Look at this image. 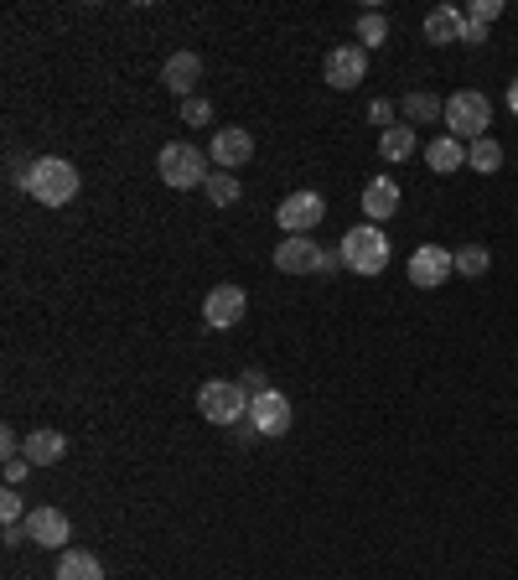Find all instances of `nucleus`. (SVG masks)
<instances>
[{
  "label": "nucleus",
  "mask_w": 518,
  "mask_h": 580,
  "mask_svg": "<svg viewBox=\"0 0 518 580\" xmlns=\"http://www.w3.org/2000/svg\"><path fill=\"white\" fill-rule=\"evenodd\" d=\"M16 182H22L42 208H67V202L78 197V166L63 161V156H42V161H32V172H22Z\"/></svg>",
  "instance_id": "1"
},
{
  "label": "nucleus",
  "mask_w": 518,
  "mask_h": 580,
  "mask_svg": "<svg viewBox=\"0 0 518 580\" xmlns=\"http://www.w3.org/2000/svg\"><path fill=\"white\" fill-rule=\"evenodd\" d=\"M337 255H343V270H353V275H384L388 270V238L379 223H358V229L343 234Z\"/></svg>",
  "instance_id": "2"
},
{
  "label": "nucleus",
  "mask_w": 518,
  "mask_h": 580,
  "mask_svg": "<svg viewBox=\"0 0 518 580\" xmlns=\"http://www.w3.org/2000/svg\"><path fill=\"white\" fill-rule=\"evenodd\" d=\"M249 405H255V394L238 384V379H208V384L197 388V409H202V420H213V425L249 420Z\"/></svg>",
  "instance_id": "3"
},
{
  "label": "nucleus",
  "mask_w": 518,
  "mask_h": 580,
  "mask_svg": "<svg viewBox=\"0 0 518 580\" xmlns=\"http://www.w3.org/2000/svg\"><path fill=\"white\" fill-rule=\"evenodd\" d=\"M156 172H161V182L166 187H176V193H193V187H208V156L197 151V146H187V140H172V146H161V156H156Z\"/></svg>",
  "instance_id": "4"
},
{
  "label": "nucleus",
  "mask_w": 518,
  "mask_h": 580,
  "mask_svg": "<svg viewBox=\"0 0 518 580\" xmlns=\"http://www.w3.org/2000/svg\"><path fill=\"white\" fill-rule=\"evenodd\" d=\"M488 125H493V104H488V94H477V88H461V94H452L446 99V129H452L456 140H482L488 135Z\"/></svg>",
  "instance_id": "5"
},
{
  "label": "nucleus",
  "mask_w": 518,
  "mask_h": 580,
  "mask_svg": "<svg viewBox=\"0 0 518 580\" xmlns=\"http://www.w3.org/2000/svg\"><path fill=\"white\" fill-rule=\"evenodd\" d=\"M405 275H410L415 291H435V285H446V275H456V249H441V244H420L405 264Z\"/></svg>",
  "instance_id": "6"
},
{
  "label": "nucleus",
  "mask_w": 518,
  "mask_h": 580,
  "mask_svg": "<svg viewBox=\"0 0 518 580\" xmlns=\"http://www.w3.org/2000/svg\"><path fill=\"white\" fill-rule=\"evenodd\" d=\"M275 218H281L285 238H291V234H311V229L326 218V202H322V193H291L281 208H275Z\"/></svg>",
  "instance_id": "7"
},
{
  "label": "nucleus",
  "mask_w": 518,
  "mask_h": 580,
  "mask_svg": "<svg viewBox=\"0 0 518 580\" xmlns=\"http://www.w3.org/2000/svg\"><path fill=\"white\" fill-rule=\"evenodd\" d=\"M26 539L42 544V550H67L73 523H67L63 508H32V514H26Z\"/></svg>",
  "instance_id": "8"
},
{
  "label": "nucleus",
  "mask_w": 518,
  "mask_h": 580,
  "mask_svg": "<svg viewBox=\"0 0 518 580\" xmlns=\"http://www.w3.org/2000/svg\"><path fill=\"white\" fill-rule=\"evenodd\" d=\"M322 73H326V84L332 88H358L368 78V52L363 47H332Z\"/></svg>",
  "instance_id": "9"
},
{
  "label": "nucleus",
  "mask_w": 518,
  "mask_h": 580,
  "mask_svg": "<svg viewBox=\"0 0 518 580\" xmlns=\"http://www.w3.org/2000/svg\"><path fill=\"white\" fill-rule=\"evenodd\" d=\"M249 420H255L259 435H285L291 430V399H285L281 388H264V394H255V405H249Z\"/></svg>",
  "instance_id": "10"
},
{
  "label": "nucleus",
  "mask_w": 518,
  "mask_h": 580,
  "mask_svg": "<svg viewBox=\"0 0 518 580\" xmlns=\"http://www.w3.org/2000/svg\"><path fill=\"white\" fill-rule=\"evenodd\" d=\"M244 306H249V296H244L238 285H213V291H208V301H202V322L213 326V332H223V326H238Z\"/></svg>",
  "instance_id": "11"
},
{
  "label": "nucleus",
  "mask_w": 518,
  "mask_h": 580,
  "mask_svg": "<svg viewBox=\"0 0 518 580\" xmlns=\"http://www.w3.org/2000/svg\"><path fill=\"white\" fill-rule=\"evenodd\" d=\"M317 264H322V244H311L306 234L281 238V249H275V270L281 275H317Z\"/></svg>",
  "instance_id": "12"
},
{
  "label": "nucleus",
  "mask_w": 518,
  "mask_h": 580,
  "mask_svg": "<svg viewBox=\"0 0 518 580\" xmlns=\"http://www.w3.org/2000/svg\"><path fill=\"white\" fill-rule=\"evenodd\" d=\"M208 156H213L218 172H234L238 176V166L255 156V135H249V129H238V125L218 129V135H213V151H208Z\"/></svg>",
  "instance_id": "13"
},
{
  "label": "nucleus",
  "mask_w": 518,
  "mask_h": 580,
  "mask_svg": "<svg viewBox=\"0 0 518 580\" xmlns=\"http://www.w3.org/2000/svg\"><path fill=\"white\" fill-rule=\"evenodd\" d=\"M197 78H202V58H197V52H172L166 67H161V84L172 88L176 99H193Z\"/></svg>",
  "instance_id": "14"
},
{
  "label": "nucleus",
  "mask_w": 518,
  "mask_h": 580,
  "mask_svg": "<svg viewBox=\"0 0 518 580\" xmlns=\"http://www.w3.org/2000/svg\"><path fill=\"white\" fill-rule=\"evenodd\" d=\"M399 202H405V197H399V187H394V176H373V182L363 187V218H368V223L394 218V213H399Z\"/></svg>",
  "instance_id": "15"
},
{
  "label": "nucleus",
  "mask_w": 518,
  "mask_h": 580,
  "mask_svg": "<svg viewBox=\"0 0 518 580\" xmlns=\"http://www.w3.org/2000/svg\"><path fill=\"white\" fill-rule=\"evenodd\" d=\"M22 456L32 461V467H58V461L67 456V435L63 430H32Z\"/></svg>",
  "instance_id": "16"
},
{
  "label": "nucleus",
  "mask_w": 518,
  "mask_h": 580,
  "mask_svg": "<svg viewBox=\"0 0 518 580\" xmlns=\"http://www.w3.org/2000/svg\"><path fill=\"white\" fill-rule=\"evenodd\" d=\"M425 161H431V172L435 176H452L467 166V146L456 140V135H435L431 146H425Z\"/></svg>",
  "instance_id": "17"
},
{
  "label": "nucleus",
  "mask_w": 518,
  "mask_h": 580,
  "mask_svg": "<svg viewBox=\"0 0 518 580\" xmlns=\"http://www.w3.org/2000/svg\"><path fill=\"white\" fill-rule=\"evenodd\" d=\"M461 26H467V16H461V11H452V5H435V11H425V42H435V47L461 42Z\"/></svg>",
  "instance_id": "18"
},
{
  "label": "nucleus",
  "mask_w": 518,
  "mask_h": 580,
  "mask_svg": "<svg viewBox=\"0 0 518 580\" xmlns=\"http://www.w3.org/2000/svg\"><path fill=\"white\" fill-rule=\"evenodd\" d=\"M58 580H104V565L88 550H63L58 555Z\"/></svg>",
  "instance_id": "19"
},
{
  "label": "nucleus",
  "mask_w": 518,
  "mask_h": 580,
  "mask_svg": "<svg viewBox=\"0 0 518 580\" xmlns=\"http://www.w3.org/2000/svg\"><path fill=\"white\" fill-rule=\"evenodd\" d=\"M415 146H420V140H415V125H388L384 135H379V156H384V161H410Z\"/></svg>",
  "instance_id": "20"
},
{
  "label": "nucleus",
  "mask_w": 518,
  "mask_h": 580,
  "mask_svg": "<svg viewBox=\"0 0 518 580\" xmlns=\"http://www.w3.org/2000/svg\"><path fill=\"white\" fill-rule=\"evenodd\" d=\"M467 166H472V172H482V176L503 172V146H497L493 135H482V140H472V146H467Z\"/></svg>",
  "instance_id": "21"
},
{
  "label": "nucleus",
  "mask_w": 518,
  "mask_h": 580,
  "mask_svg": "<svg viewBox=\"0 0 518 580\" xmlns=\"http://www.w3.org/2000/svg\"><path fill=\"white\" fill-rule=\"evenodd\" d=\"M488 270H493V249H488V244H461V249H456V275L482 280Z\"/></svg>",
  "instance_id": "22"
},
{
  "label": "nucleus",
  "mask_w": 518,
  "mask_h": 580,
  "mask_svg": "<svg viewBox=\"0 0 518 580\" xmlns=\"http://www.w3.org/2000/svg\"><path fill=\"white\" fill-rule=\"evenodd\" d=\"M405 120L415 125H431V120H446V104L435 94H405Z\"/></svg>",
  "instance_id": "23"
},
{
  "label": "nucleus",
  "mask_w": 518,
  "mask_h": 580,
  "mask_svg": "<svg viewBox=\"0 0 518 580\" xmlns=\"http://www.w3.org/2000/svg\"><path fill=\"white\" fill-rule=\"evenodd\" d=\"M358 42H363V52H373V47H384V42H388L384 11H363V16H358Z\"/></svg>",
  "instance_id": "24"
},
{
  "label": "nucleus",
  "mask_w": 518,
  "mask_h": 580,
  "mask_svg": "<svg viewBox=\"0 0 518 580\" xmlns=\"http://www.w3.org/2000/svg\"><path fill=\"white\" fill-rule=\"evenodd\" d=\"M202 193L213 197V208H234V202H238V176L234 172H213Z\"/></svg>",
  "instance_id": "25"
},
{
  "label": "nucleus",
  "mask_w": 518,
  "mask_h": 580,
  "mask_svg": "<svg viewBox=\"0 0 518 580\" xmlns=\"http://www.w3.org/2000/svg\"><path fill=\"white\" fill-rule=\"evenodd\" d=\"M182 120H187V125H208V120H213V104H208V99H182Z\"/></svg>",
  "instance_id": "26"
},
{
  "label": "nucleus",
  "mask_w": 518,
  "mask_h": 580,
  "mask_svg": "<svg viewBox=\"0 0 518 580\" xmlns=\"http://www.w3.org/2000/svg\"><path fill=\"white\" fill-rule=\"evenodd\" d=\"M0 523H5V529H16V523H26V508H22V497H16V493H5V497H0Z\"/></svg>",
  "instance_id": "27"
},
{
  "label": "nucleus",
  "mask_w": 518,
  "mask_h": 580,
  "mask_svg": "<svg viewBox=\"0 0 518 580\" xmlns=\"http://www.w3.org/2000/svg\"><path fill=\"white\" fill-rule=\"evenodd\" d=\"M472 22H482V26H493L497 16H503V0H472V11H467Z\"/></svg>",
  "instance_id": "28"
},
{
  "label": "nucleus",
  "mask_w": 518,
  "mask_h": 580,
  "mask_svg": "<svg viewBox=\"0 0 518 580\" xmlns=\"http://www.w3.org/2000/svg\"><path fill=\"white\" fill-rule=\"evenodd\" d=\"M26 472H32V461H26V456H11V461H5V482H11V488H16Z\"/></svg>",
  "instance_id": "29"
},
{
  "label": "nucleus",
  "mask_w": 518,
  "mask_h": 580,
  "mask_svg": "<svg viewBox=\"0 0 518 580\" xmlns=\"http://www.w3.org/2000/svg\"><path fill=\"white\" fill-rule=\"evenodd\" d=\"M461 42H467V47L488 42V26H482V22H472V16H467V26H461Z\"/></svg>",
  "instance_id": "30"
},
{
  "label": "nucleus",
  "mask_w": 518,
  "mask_h": 580,
  "mask_svg": "<svg viewBox=\"0 0 518 580\" xmlns=\"http://www.w3.org/2000/svg\"><path fill=\"white\" fill-rule=\"evenodd\" d=\"M238 384L249 388V394H264V388H270V384H264V373H259V368H249V373H238Z\"/></svg>",
  "instance_id": "31"
},
{
  "label": "nucleus",
  "mask_w": 518,
  "mask_h": 580,
  "mask_svg": "<svg viewBox=\"0 0 518 580\" xmlns=\"http://www.w3.org/2000/svg\"><path fill=\"white\" fill-rule=\"evenodd\" d=\"M368 114H373V125L388 129V120H394V104H388V99H373V109H368Z\"/></svg>",
  "instance_id": "32"
},
{
  "label": "nucleus",
  "mask_w": 518,
  "mask_h": 580,
  "mask_svg": "<svg viewBox=\"0 0 518 580\" xmlns=\"http://www.w3.org/2000/svg\"><path fill=\"white\" fill-rule=\"evenodd\" d=\"M0 452H5V461H11L16 452H26L22 441H16V430H0Z\"/></svg>",
  "instance_id": "33"
},
{
  "label": "nucleus",
  "mask_w": 518,
  "mask_h": 580,
  "mask_svg": "<svg viewBox=\"0 0 518 580\" xmlns=\"http://www.w3.org/2000/svg\"><path fill=\"white\" fill-rule=\"evenodd\" d=\"M332 270H343V255H337V249H322V264H317V275H332Z\"/></svg>",
  "instance_id": "34"
},
{
  "label": "nucleus",
  "mask_w": 518,
  "mask_h": 580,
  "mask_svg": "<svg viewBox=\"0 0 518 580\" xmlns=\"http://www.w3.org/2000/svg\"><path fill=\"white\" fill-rule=\"evenodd\" d=\"M508 109H514V114H518V78H514V84H508Z\"/></svg>",
  "instance_id": "35"
}]
</instances>
